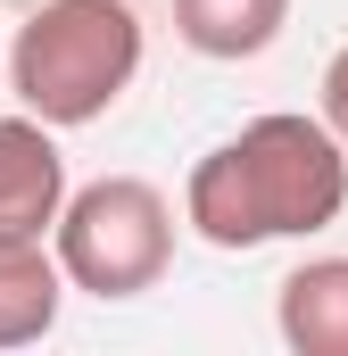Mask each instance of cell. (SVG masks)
<instances>
[{"label":"cell","instance_id":"cell-1","mask_svg":"<svg viewBox=\"0 0 348 356\" xmlns=\"http://www.w3.org/2000/svg\"><path fill=\"white\" fill-rule=\"evenodd\" d=\"M348 207V149L324 116H249L232 141H216L182 182V224L207 249H265L307 241L340 224Z\"/></svg>","mask_w":348,"mask_h":356},{"label":"cell","instance_id":"cell-8","mask_svg":"<svg viewBox=\"0 0 348 356\" xmlns=\"http://www.w3.org/2000/svg\"><path fill=\"white\" fill-rule=\"evenodd\" d=\"M324 124L340 133V149H348V42L332 50V67H324Z\"/></svg>","mask_w":348,"mask_h":356},{"label":"cell","instance_id":"cell-9","mask_svg":"<svg viewBox=\"0 0 348 356\" xmlns=\"http://www.w3.org/2000/svg\"><path fill=\"white\" fill-rule=\"evenodd\" d=\"M0 67H8V50H0Z\"/></svg>","mask_w":348,"mask_h":356},{"label":"cell","instance_id":"cell-5","mask_svg":"<svg viewBox=\"0 0 348 356\" xmlns=\"http://www.w3.org/2000/svg\"><path fill=\"white\" fill-rule=\"evenodd\" d=\"M274 323L299 356H348V257H307L282 273Z\"/></svg>","mask_w":348,"mask_h":356},{"label":"cell","instance_id":"cell-4","mask_svg":"<svg viewBox=\"0 0 348 356\" xmlns=\"http://www.w3.org/2000/svg\"><path fill=\"white\" fill-rule=\"evenodd\" d=\"M67 216V158H58V124L0 116V241H42Z\"/></svg>","mask_w":348,"mask_h":356},{"label":"cell","instance_id":"cell-3","mask_svg":"<svg viewBox=\"0 0 348 356\" xmlns=\"http://www.w3.org/2000/svg\"><path fill=\"white\" fill-rule=\"evenodd\" d=\"M58 266L75 290L91 298H141L158 290L174 266V207L158 182L141 175H100L84 191H67V216H58Z\"/></svg>","mask_w":348,"mask_h":356},{"label":"cell","instance_id":"cell-7","mask_svg":"<svg viewBox=\"0 0 348 356\" xmlns=\"http://www.w3.org/2000/svg\"><path fill=\"white\" fill-rule=\"evenodd\" d=\"M290 0H174V33L199 58H258L282 42Z\"/></svg>","mask_w":348,"mask_h":356},{"label":"cell","instance_id":"cell-2","mask_svg":"<svg viewBox=\"0 0 348 356\" xmlns=\"http://www.w3.org/2000/svg\"><path fill=\"white\" fill-rule=\"evenodd\" d=\"M141 75V8L133 0H33L8 42V91L42 124H91Z\"/></svg>","mask_w":348,"mask_h":356},{"label":"cell","instance_id":"cell-6","mask_svg":"<svg viewBox=\"0 0 348 356\" xmlns=\"http://www.w3.org/2000/svg\"><path fill=\"white\" fill-rule=\"evenodd\" d=\"M75 282L58 266V249L42 241H0V348H33L58 323V298Z\"/></svg>","mask_w":348,"mask_h":356}]
</instances>
